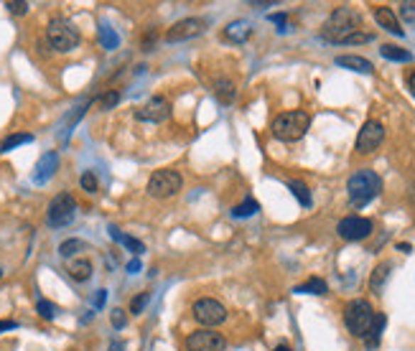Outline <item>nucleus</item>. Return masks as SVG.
I'll return each instance as SVG.
<instances>
[{
	"label": "nucleus",
	"mask_w": 415,
	"mask_h": 351,
	"mask_svg": "<svg viewBox=\"0 0 415 351\" xmlns=\"http://www.w3.org/2000/svg\"><path fill=\"white\" fill-rule=\"evenodd\" d=\"M270 21H273V23L281 26V31H286V13H278V16H270Z\"/></svg>",
	"instance_id": "nucleus-40"
},
{
	"label": "nucleus",
	"mask_w": 415,
	"mask_h": 351,
	"mask_svg": "<svg viewBox=\"0 0 415 351\" xmlns=\"http://www.w3.org/2000/svg\"><path fill=\"white\" fill-rule=\"evenodd\" d=\"M374 21L379 23V28L390 31V33H395V36H405V31L400 28V21H397L395 11L387 6H377L374 8Z\"/></svg>",
	"instance_id": "nucleus-15"
},
{
	"label": "nucleus",
	"mask_w": 415,
	"mask_h": 351,
	"mask_svg": "<svg viewBox=\"0 0 415 351\" xmlns=\"http://www.w3.org/2000/svg\"><path fill=\"white\" fill-rule=\"evenodd\" d=\"M288 188H291V194L296 196V199H298V204L301 206H306V209H308V206L313 204V199H311V191H308V186H306L303 181H288Z\"/></svg>",
	"instance_id": "nucleus-25"
},
{
	"label": "nucleus",
	"mask_w": 415,
	"mask_h": 351,
	"mask_svg": "<svg viewBox=\"0 0 415 351\" xmlns=\"http://www.w3.org/2000/svg\"><path fill=\"white\" fill-rule=\"evenodd\" d=\"M117 102H120V92L110 90L107 94H102V99H99V107H102V109H112Z\"/></svg>",
	"instance_id": "nucleus-32"
},
{
	"label": "nucleus",
	"mask_w": 415,
	"mask_h": 351,
	"mask_svg": "<svg viewBox=\"0 0 415 351\" xmlns=\"http://www.w3.org/2000/svg\"><path fill=\"white\" fill-rule=\"evenodd\" d=\"M360 26H362L360 13H357L355 8L342 6V8H336V11L329 16V21H326L324 38L331 43H344L349 36L360 33Z\"/></svg>",
	"instance_id": "nucleus-2"
},
{
	"label": "nucleus",
	"mask_w": 415,
	"mask_h": 351,
	"mask_svg": "<svg viewBox=\"0 0 415 351\" xmlns=\"http://www.w3.org/2000/svg\"><path fill=\"white\" fill-rule=\"evenodd\" d=\"M80 186L85 188L87 194H97V188H99L97 176L92 173V171H85V173H82V178H80Z\"/></svg>",
	"instance_id": "nucleus-31"
},
{
	"label": "nucleus",
	"mask_w": 415,
	"mask_h": 351,
	"mask_svg": "<svg viewBox=\"0 0 415 351\" xmlns=\"http://www.w3.org/2000/svg\"><path fill=\"white\" fill-rule=\"evenodd\" d=\"M250 36H252V26L247 21H232L225 28V38L232 43H244Z\"/></svg>",
	"instance_id": "nucleus-18"
},
{
	"label": "nucleus",
	"mask_w": 415,
	"mask_h": 351,
	"mask_svg": "<svg viewBox=\"0 0 415 351\" xmlns=\"http://www.w3.org/2000/svg\"><path fill=\"white\" fill-rule=\"evenodd\" d=\"M56 171H59V153L49 151V153H43V156L38 158V163H36V168H33V173H31V178H33V183L43 186L46 181L54 178Z\"/></svg>",
	"instance_id": "nucleus-14"
},
{
	"label": "nucleus",
	"mask_w": 415,
	"mask_h": 351,
	"mask_svg": "<svg viewBox=\"0 0 415 351\" xmlns=\"http://www.w3.org/2000/svg\"><path fill=\"white\" fill-rule=\"evenodd\" d=\"M69 278L77 280V283H87V280L92 278V262L90 260H74L72 265H69Z\"/></svg>",
	"instance_id": "nucleus-22"
},
{
	"label": "nucleus",
	"mask_w": 415,
	"mask_h": 351,
	"mask_svg": "<svg viewBox=\"0 0 415 351\" xmlns=\"http://www.w3.org/2000/svg\"><path fill=\"white\" fill-rule=\"evenodd\" d=\"M382 140H385V127L382 122L377 120H367L362 125L360 135H357V153H372L382 146Z\"/></svg>",
	"instance_id": "nucleus-11"
},
{
	"label": "nucleus",
	"mask_w": 415,
	"mask_h": 351,
	"mask_svg": "<svg viewBox=\"0 0 415 351\" xmlns=\"http://www.w3.org/2000/svg\"><path fill=\"white\" fill-rule=\"evenodd\" d=\"M110 351H125V341H112Z\"/></svg>",
	"instance_id": "nucleus-43"
},
{
	"label": "nucleus",
	"mask_w": 415,
	"mask_h": 351,
	"mask_svg": "<svg viewBox=\"0 0 415 351\" xmlns=\"http://www.w3.org/2000/svg\"><path fill=\"white\" fill-rule=\"evenodd\" d=\"M6 8L13 16H26V13H28V3H26V0H8Z\"/></svg>",
	"instance_id": "nucleus-33"
},
{
	"label": "nucleus",
	"mask_w": 415,
	"mask_h": 351,
	"mask_svg": "<svg viewBox=\"0 0 415 351\" xmlns=\"http://www.w3.org/2000/svg\"><path fill=\"white\" fill-rule=\"evenodd\" d=\"M408 90H410V94L415 97V72H410V77H408Z\"/></svg>",
	"instance_id": "nucleus-42"
},
{
	"label": "nucleus",
	"mask_w": 415,
	"mask_h": 351,
	"mask_svg": "<svg viewBox=\"0 0 415 351\" xmlns=\"http://www.w3.org/2000/svg\"><path fill=\"white\" fill-rule=\"evenodd\" d=\"M367 41H372V36H370V33H355V36H349L344 43H367Z\"/></svg>",
	"instance_id": "nucleus-37"
},
{
	"label": "nucleus",
	"mask_w": 415,
	"mask_h": 351,
	"mask_svg": "<svg viewBox=\"0 0 415 351\" xmlns=\"http://www.w3.org/2000/svg\"><path fill=\"white\" fill-rule=\"evenodd\" d=\"M11 328H18L16 321H0V331H11Z\"/></svg>",
	"instance_id": "nucleus-41"
},
{
	"label": "nucleus",
	"mask_w": 415,
	"mask_h": 351,
	"mask_svg": "<svg viewBox=\"0 0 415 351\" xmlns=\"http://www.w3.org/2000/svg\"><path fill=\"white\" fill-rule=\"evenodd\" d=\"M110 321H112V326H115L117 331H120V328H125V326H128V318H125V310H120V308H115V310H112Z\"/></svg>",
	"instance_id": "nucleus-36"
},
{
	"label": "nucleus",
	"mask_w": 415,
	"mask_h": 351,
	"mask_svg": "<svg viewBox=\"0 0 415 351\" xmlns=\"http://www.w3.org/2000/svg\"><path fill=\"white\" fill-rule=\"evenodd\" d=\"M77 217V201L72 194H59L51 199L49 209H46V225L51 230H61V227H69Z\"/></svg>",
	"instance_id": "nucleus-7"
},
{
	"label": "nucleus",
	"mask_w": 415,
	"mask_h": 351,
	"mask_svg": "<svg viewBox=\"0 0 415 351\" xmlns=\"http://www.w3.org/2000/svg\"><path fill=\"white\" fill-rule=\"evenodd\" d=\"M26 143H33V135L31 133H16V135H8L3 143H0V153H11L13 148L18 146H26Z\"/></svg>",
	"instance_id": "nucleus-26"
},
{
	"label": "nucleus",
	"mask_w": 415,
	"mask_h": 351,
	"mask_svg": "<svg viewBox=\"0 0 415 351\" xmlns=\"http://www.w3.org/2000/svg\"><path fill=\"white\" fill-rule=\"evenodd\" d=\"M141 267H143V265H141V260H138V257H133V260L128 262V273H130V275L141 273Z\"/></svg>",
	"instance_id": "nucleus-38"
},
{
	"label": "nucleus",
	"mask_w": 415,
	"mask_h": 351,
	"mask_svg": "<svg viewBox=\"0 0 415 351\" xmlns=\"http://www.w3.org/2000/svg\"><path fill=\"white\" fill-rule=\"evenodd\" d=\"M374 315L377 313H374L372 306H370L367 301H362V298H357V301L347 303V308H344V323H347L352 336L365 339L367 331H370L374 323Z\"/></svg>",
	"instance_id": "nucleus-4"
},
{
	"label": "nucleus",
	"mask_w": 415,
	"mask_h": 351,
	"mask_svg": "<svg viewBox=\"0 0 415 351\" xmlns=\"http://www.w3.org/2000/svg\"><path fill=\"white\" fill-rule=\"evenodd\" d=\"M214 97L220 99L222 104H232L235 97H237V87H235L232 79L227 77H220L214 82Z\"/></svg>",
	"instance_id": "nucleus-17"
},
{
	"label": "nucleus",
	"mask_w": 415,
	"mask_h": 351,
	"mask_svg": "<svg viewBox=\"0 0 415 351\" xmlns=\"http://www.w3.org/2000/svg\"><path fill=\"white\" fill-rule=\"evenodd\" d=\"M99 43L107 51H115L120 46V36H117V31L110 23H99Z\"/></svg>",
	"instance_id": "nucleus-23"
},
{
	"label": "nucleus",
	"mask_w": 415,
	"mask_h": 351,
	"mask_svg": "<svg viewBox=\"0 0 415 351\" xmlns=\"http://www.w3.org/2000/svg\"><path fill=\"white\" fill-rule=\"evenodd\" d=\"M46 38H49L51 49L61 51V54L74 51L80 46V31L67 18H51L46 26Z\"/></svg>",
	"instance_id": "nucleus-5"
},
{
	"label": "nucleus",
	"mask_w": 415,
	"mask_h": 351,
	"mask_svg": "<svg viewBox=\"0 0 415 351\" xmlns=\"http://www.w3.org/2000/svg\"><path fill=\"white\" fill-rule=\"evenodd\" d=\"M82 249H87V244L82 242V239H64V242L59 244V254L64 257V260H69V257H74L77 252H82Z\"/></svg>",
	"instance_id": "nucleus-29"
},
{
	"label": "nucleus",
	"mask_w": 415,
	"mask_h": 351,
	"mask_svg": "<svg viewBox=\"0 0 415 351\" xmlns=\"http://www.w3.org/2000/svg\"><path fill=\"white\" fill-rule=\"evenodd\" d=\"M183 186V178L178 171H171V168H163V171H156V173L148 178V196L153 199H171L181 191Z\"/></svg>",
	"instance_id": "nucleus-6"
},
{
	"label": "nucleus",
	"mask_w": 415,
	"mask_h": 351,
	"mask_svg": "<svg viewBox=\"0 0 415 351\" xmlns=\"http://www.w3.org/2000/svg\"><path fill=\"white\" fill-rule=\"evenodd\" d=\"M390 270H392L390 262H379V265L374 267L372 278H370V288H372V293H379V291H382V285H385V280L390 278Z\"/></svg>",
	"instance_id": "nucleus-24"
},
{
	"label": "nucleus",
	"mask_w": 415,
	"mask_h": 351,
	"mask_svg": "<svg viewBox=\"0 0 415 351\" xmlns=\"http://www.w3.org/2000/svg\"><path fill=\"white\" fill-rule=\"evenodd\" d=\"M36 310H38V315H41L43 321H54L56 318V306L51 301H43L41 298V301L36 303Z\"/></svg>",
	"instance_id": "nucleus-30"
},
{
	"label": "nucleus",
	"mask_w": 415,
	"mask_h": 351,
	"mask_svg": "<svg viewBox=\"0 0 415 351\" xmlns=\"http://www.w3.org/2000/svg\"><path fill=\"white\" fill-rule=\"evenodd\" d=\"M204 33V21L202 18H183L176 21L171 28L166 31V41L168 43H178V41H189V38H196Z\"/></svg>",
	"instance_id": "nucleus-12"
},
{
	"label": "nucleus",
	"mask_w": 415,
	"mask_h": 351,
	"mask_svg": "<svg viewBox=\"0 0 415 351\" xmlns=\"http://www.w3.org/2000/svg\"><path fill=\"white\" fill-rule=\"evenodd\" d=\"M379 54L390 61H413V54L408 49H400V46H392V43H385L379 46Z\"/></svg>",
	"instance_id": "nucleus-27"
},
{
	"label": "nucleus",
	"mask_w": 415,
	"mask_h": 351,
	"mask_svg": "<svg viewBox=\"0 0 415 351\" xmlns=\"http://www.w3.org/2000/svg\"><path fill=\"white\" fill-rule=\"evenodd\" d=\"M191 313H194L196 323H202L204 328H214V326H220V323L227 321V308L220 301H214V298H202V301H196Z\"/></svg>",
	"instance_id": "nucleus-8"
},
{
	"label": "nucleus",
	"mask_w": 415,
	"mask_h": 351,
	"mask_svg": "<svg viewBox=\"0 0 415 351\" xmlns=\"http://www.w3.org/2000/svg\"><path fill=\"white\" fill-rule=\"evenodd\" d=\"M148 301H151V296H148V293H141V296L138 298H133V303H130V313H143V308H146L148 306Z\"/></svg>",
	"instance_id": "nucleus-34"
},
{
	"label": "nucleus",
	"mask_w": 415,
	"mask_h": 351,
	"mask_svg": "<svg viewBox=\"0 0 415 351\" xmlns=\"http://www.w3.org/2000/svg\"><path fill=\"white\" fill-rule=\"evenodd\" d=\"M400 16H403V21L413 23V21H415V0H408V3H400Z\"/></svg>",
	"instance_id": "nucleus-35"
},
{
	"label": "nucleus",
	"mask_w": 415,
	"mask_h": 351,
	"mask_svg": "<svg viewBox=\"0 0 415 351\" xmlns=\"http://www.w3.org/2000/svg\"><path fill=\"white\" fill-rule=\"evenodd\" d=\"M135 117L141 122H166L171 117V102L166 97H151L143 107H138Z\"/></svg>",
	"instance_id": "nucleus-13"
},
{
	"label": "nucleus",
	"mask_w": 415,
	"mask_h": 351,
	"mask_svg": "<svg viewBox=\"0 0 415 351\" xmlns=\"http://www.w3.org/2000/svg\"><path fill=\"white\" fill-rule=\"evenodd\" d=\"M385 323H387L385 313L374 315L372 328H370V331H367V336H365V346H367V349H377V346H379V339H382V328H385Z\"/></svg>",
	"instance_id": "nucleus-20"
},
{
	"label": "nucleus",
	"mask_w": 415,
	"mask_h": 351,
	"mask_svg": "<svg viewBox=\"0 0 415 351\" xmlns=\"http://www.w3.org/2000/svg\"><path fill=\"white\" fill-rule=\"evenodd\" d=\"M379 191H382V178L370 168H360L347 181L349 204L355 206V209H362V206H367L372 199H377Z\"/></svg>",
	"instance_id": "nucleus-1"
},
{
	"label": "nucleus",
	"mask_w": 415,
	"mask_h": 351,
	"mask_svg": "<svg viewBox=\"0 0 415 351\" xmlns=\"http://www.w3.org/2000/svg\"><path fill=\"white\" fill-rule=\"evenodd\" d=\"M104 301H107V291H97V298H95V308H102Z\"/></svg>",
	"instance_id": "nucleus-39"
},
{
	"label": "nucleus",
	"mask_w": 415,
	"mask_h": 351,
	"mask_svg": "<svg viewBox=\"0 0 415 351\" xmlns=\"http://www.w3.org/2000/svg\"><path fill=\"white\" fill-rule=\"evenodd\" d=\"M293 293H298V296H326V293H329V285L321 278H308L303 285H296Z\"/></svg>",
	"instance_id": "nucleus-19"
},
{
	"label": "nucleus",
	"mask_w": 415,
	"mask_h": 351,
	"mask_svg": "<svg viewBox=\"0 0 415 351\" xmlns=\"http://www.w3.org/2000/svg\"><path fill=\"white\" fill-rule=\"evenodd\" d=\"M273 351H291V346H286V344H281V346H275Z\"/></svg>",
	"instance_id": "nucleus-44"
},
{
	"label": "nucleus",
	"mask_w": 415,
	"mask_h": 351,
	"mask_svg": "<svg viewBox=\"0 0 415 351\" xmlns=\"http://www.w3.org/2000/svg\"><path fill=\"white\" fill-rule=\"evenodd\" d=\"M336 64L344 69H352V72H360V74H372L374 67L372 61L365 59V56H355V54H347V56H336Z\"/></svg>",
	"instance_id": "nucleus-16"
},
{
	"label": "nucleus",
	"mask_w": 415,
	"mask_h": 351,
	"mask_svg": "<svg viewBox=\"0 0 415 351\" xmlns=\"http://www.w3.org/2000/svg\"><path fill=\"white\" fill-rule=\"evenodd\" d=\"M110 237L115 239V242H120V244H125V247L130 249V252L138 257V254H143L146 252V244L141 242V239H135V237H128V234H122L117 227H110Z\"/></svg>",
	"instance_id": "nucleus-21"
},
{
	"label": "nucleus",
	"mask_w": 415,
	"mask_h": 351,
	"mask_svg": "<svg viewBox=\"0 0 415 351\" xmlns=\"http://www.w3.org/2000/svg\"><path fill=\"white\" fill-rule=\"evenodd\" d=\"M227 339L212 328H202L186 336V351H225Z\"/></svg>",
	"instance_id": "nucleus-9"
},
{
	"label": "nucleus",
	"mask_w": 415,
	"mask_h": 351,
	"mask_svg": "<svg viewBox=\"0 0 415 351\" xmlns=\"http://www.w3.org/2000/svg\"><path fill=\"white\" fill-rule=\"evenodd\" d=\"M0 278H3V267H0Z\"/></svg>",
	"instance_id": "nucleus-45"
},
{
	"label": "nucleus",
	"mask_w": 415,
	"mask_h": 351,
	"mask_svg": "<svg viewBox=\"0 0 415 351\" xmlns=\"http://www.w3.org/2000/svg\"><path fill=\"white\" fill-rule=\"evenodd\" d=\"M374 225L372 219H365V217H347L339 222L336 227V234L347 239V242H360V239H367V237L372 234Z\"/></svg>",
	"instance_id": "nucleus-10"
},
{
	"label": "nucleus",
	"mask_w": 415,
	"mask_h": 351,
	"mask_svg": "<svg viewBox=\"0 0 415 351\" xmlns=\"http://www.w3.org/2000/svg\"><path fill=\"white\" fill-rule=\"evenodd\" d=\"M260 212V204H257L255 199H244L242 204H237L232 209V217L235 219H247V217H252V214H257Z\"/></svg>",
	"instance_id": "nucleus-28"
},
{
	"label": "nucleus",
	"mask_w": 415,
	"mask_h": 351,
	"mask_svg": "<svg viewBox=\"0 0 415 351\" xmlns=\"http://www.w3.org/2000/svg\"><path fill=\"white\" fill-rule=\"evenodd\" d=\"M308 127H311V115L308 112H303V109H288V112L275 117L270 130L283 143H296V140H301L308 133Z\"/></svg>",
	"instance_id": "nucleus-3"
}]
</instances>
